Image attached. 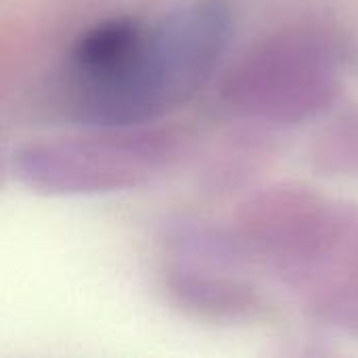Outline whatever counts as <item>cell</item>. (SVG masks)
Here are the masks:
<instances>
[{
	"label": "cell",
	"instance_id": "6da1fadb",
	"mask_svg": "<svg viewBox=\"0 0 358 358\" xmlns=\"http://www.w3.org/2000/svg\"><path fill=\"white\" fill-rule=\"evenodd\" d=\"M231 38L220 2L178 8L151 23L130 67L76 109L90 128L143 126L193 96L218 65Z\"/></svg>",
	"mask_w": 358,
	"mask_h": 358
},
{
	"label": "cell",
	"instance_id": "7a4b0ae2",
	"mask_svg": "<svg viewBox=\"0 0 358 358\" xmlns=\"http://www.w3.org/2000/svg\"><path fill=\"white\" fill-rule=\"evenodd\" d=\"M88 136L50 138L15 153L23 185L48 195H96L141 187L168 157V136L143 126L94 128Z\"/></svg>",
	"mask_w": 358,
	"mask_h": 358
}]
</instances>
